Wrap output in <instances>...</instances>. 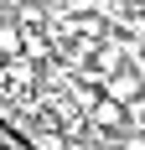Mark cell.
<instances>
[{
  "mask_svg": "<svg viewBox=\"0 0 145 150\" xmlns=\"http://www.w3.org/2000/svg\"><path fill=\"white\" fill-rule=\"evenodd\" d=\"M99 88H104V98H114V104H124V109H130V104H140V98H145V73L135 67V62H124L119 73H109V78H104Z\"/></svg>",
  "mask_w": 145,
  "mask_h": 150,
  "instance_id": "cell-1",
  "label": "cell"
},
{
  "mask_svg": "<svg viewBox=\"0 0 145 150\" xmlns=\"http://www.w3.org/2000/svg\"><path fill=\"white\" fill-rule=\"evenodd\" d=\"M31 150H68V135H62L57 124H31Z\"/></svg>",
  "mask_w": 145,
  "mask_h": 150,
  "instance_id": "cell-2",
  "label": "cell"
},
{
  "mask_svg": "<svg viewBox=\"0 0 145 150\" xmlns=\"http://www.w3.org/2000/svg\"><path fill=\"white\" fill-rule=\"evenodd\" d=\"M21 57V26L16 21H0V62Z\"/></svg>",
  "mask_w": 145,
  "mask_h": 150,
  "instance_id": "cell-3",
  "label": "cell"
},
{
  "mask_svg": "<svg viewBox=\"0 0 145 150\" xmlns=\"http://www.w3.org/2000/svg\"><path fill=\"white\" fill-rule=\"evenodd\" d=\"M99 5H104V0H62V11H68V16H83V11H99Z\"/></svg>",
  "mask_w": 145,
  "mask_h": 150,
  "instance_id": "cell-4",
  "label": "cell"
},
{
  "mask_svg": "<svg viewBox=\"0 0 145 150\" xmlns=\"http://www.w3.org/2000/svg\"><path fill=\"white\" fill-rule=\"evenodd\" d=\"M119 150H145V135H135V129H124V135H119Z\"/></svg>",
  "mask_w": 145,
  "mask_h": 150,
  "instance_id": "cell-5",
  "label": "cell"
}]
</instances>
